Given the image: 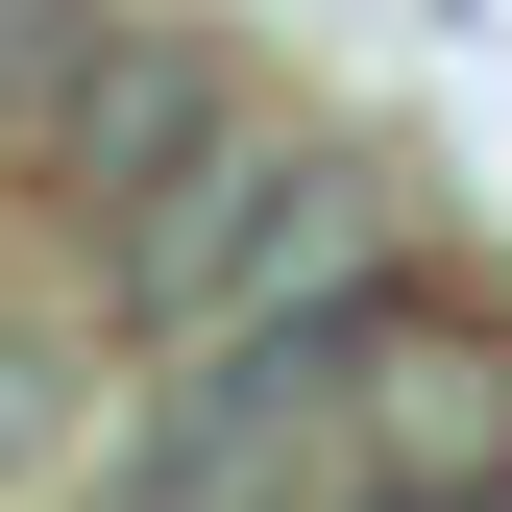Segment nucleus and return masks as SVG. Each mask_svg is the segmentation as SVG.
<instances>
[{"mask_svg":"<svg viewBox=\"0 0 512 512\" xmlns=\"http://www.w3.org/2000/svg\"><path fill=\"white\" fill-rule=\"evenodd\" d=\"M366 269H391L366 171L269 147V122H220L171 196H122V220H98V293L147 317V342H244V317H317V293H366Z\"/></svg>","mask_w":512,"mask_h":512,"instance_id":"1","label":"nucleus"},{"mask_svg":"<svg viewBox=\"0 0 512 512\" xmlns=\"http://www.w3.org/2000/svg\"><path fill=\"white\" fill-rule=\"evenodd\" d=\"M317 439H342V512H512V317L366 269L317 317Z\"/></svg>","mask_w":512,"mask_h":512,"instance_id":"3","label":"nucleus"},{"mask_svg":"<svg viewBox=\"0 0 512 512\" xmlns=\"http://www.w3.org/2000/svg\"><path fill=\"white\" fill-rule=\"evenodd\" d=\"M220 122L244 98H220L196 25H147V0H0V171H25V196L122 220V196H171Z\"/></svg>","mask_w":512,"mask_h":512,"instance_id":"2","label":"nucleus"}]
</instances>
